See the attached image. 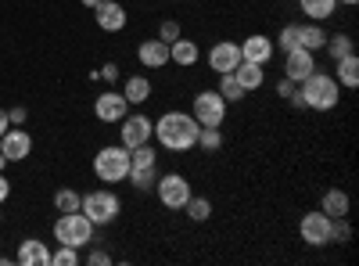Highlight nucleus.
Returning <instances> with one entry per match:
<instances>
[{
	"mask_svg": "<svg viewBox=\"0 0 359 266\" xmlns=\"http://www.w3.org/2000/svg\"><path fill=\"white\" fill-rule=\"evenodd\" d=\"M15 262H22V266H50V248H47V241H40V238H25V241L18 245Z\"/></svg>",
	"mask_w": 359,
	"mask_h": 266,
	"instance_id": "obj_17",
	"label": "nucleus"
},
{
	"mask_svg": "<svg viewBox=\"0 0 359 266\" xmlns=\"http://www.w3.org/2000/svg\"><path fill=\"white\" fill-rule=\"evenodd\" d=\"M298 234L309 248H323L331 245V216L327 213H306L302 223H298Z\"/></svg>",
	"mask_w": 359,
	"mask_h": 266,
	"instance_id": "obj_8",
	"label": "nucleus"
},
{
	"mask_svg": "<svg viewBox=\"0 0 359 266\" xmlns=\"http://www.w3.org/2000/svg\"><path fill=\"white\" fill-rule=\"evenodd\" d=\"M83 8H90V11H94V8H97V0H83Z\"/></svg>",
	"mask_w": 359,
	"mask_h": 266,
	"instance_id": "obj_42",
	"label": "nucleus"
},
{
	"mask_svg": "<svg viewBox=\"0 0 359 266\" xmlns=\"http://www.w3.org/2000/svg\"><path fill=\"white\" fill-rule=\"evenodd\" d=\"M323 51L331 54V62H338V58H345V54H355V40L348 33H334V36L323 40Z\"/></svg>",
	"mask_w": 359,
	"mask_h": 266,
	"instance_id": "obj_25",
	"label": "nucleus"
},
{
	"mask_svg": "<svg viewBox=\"0 0 359 266\" xmlns=\"http://www.w3.org/2000/svg\"><path fill=\"white\" fill-rule=\"evenodd\" d=\"M180 36H184V29H180V22H176V18H165V22L158 25V40L172 44V40H180Z\"/></svg>",
	"mask_w": 359,
	"mask_h": 266,
	"instance_id": "obj_34",
	"label": "nucleus"
},
{
	"mask_svg": "<svg viewBox=\"0 0 359 266\" xmlns=\"http://www.w3.org/2000/svg\"><path fill=\"white\" fill-rule=\"evenodd\" d=\"M226 112H230V105L223 101L219 91H201L194 98V119H198V126H223Z\"/></svg>",
	"mask_w": 359,
	"mask_h": 266,
	"instance_id": "obj_7",
	"label": "nucleus"
},
{
	"mask_svg": "<svg viewBox=\"0 0 359 266\" xmlns=\"http://www.w3.org/2000/svg\"><path fill=\"white\" fill-rule=\"evenodd\" d=\"M147 166H158V152L151 147V140L130 147V169H147Z\"/></svg>",
	"mask_w": 359,
	"mask_h": 266,
	"instance_id": "obj_26",
	"label": "nucleus"
},
{
	"mask_svg": "<svg viewBox=\"0 0 359 266\" xmlns=\"http://www.w3.org/2000/svg\"><path fill=\"white\" fill-rule=\"evenodd\" d=\"M0 220H4V213H0Z\"/></svg>",
	"mask_w": 359,
	"mask_h": 266,
	"instance_id": "obj_45",
	"label": "nucleus"
},
{
	"mask_svg": "<svg viewBox=\"0 0 359 266\" xmlns=\"http://www.w3.org/2000/svg\"><path fill=\"white\" fill-rule=\"evenodd\" d=\"M155 194H158V201L165 205V209H184L187 198H191L194 191H191V184H187V176H184V173H165V176L158 173Z\"/></svg>",
	"mask_w": 359,
	"mask_h": 266,
	"instance_id": "obj_6",
	"label": "nucleus"
},
{
	"mask_svg": "<svg viewBox=\"0 0 359 266\" xmlns=\"http://www.w3.org/2000/svg\"><path fill=\"white\" fill-rule=\"evenodd\" d=\"M86 262H90V266H108V262H111V255H108L104 248H94V252L86 255Z\"/></svg>",
	"mask_w": 359,
	"mask_h": 266,
	"instance_id": "obj_37",
	"label": "nucleus"
},
{
	"mask_svg": "<svg viewBox=\"0 0 359 266\" xmlns=\"http://www.w3.org/2000/svg\"><path fill=\"white\" fill-rule=\"evenodd\" d=\"M277 54V40H269L262 33H252L241 44V62H255V65H269V58Z\"/></svg>",
	"mask_w": 359,
	"mask_h": 266,
	"instance_id": "obj_15",
	"label": "nucleus"
},
{
	"mask_svg": "<svg viewBox=\"0 0 359 266\" xmlns=\"http://www.w3.org/2000/svg\"><path fill=\"white\" fill-rule=\"evenodd\" d=\"M94 176L101 184H123L130 176V147L123 144H108L94 155Z\"/></svg>",
	"mask_w": 359,
	"mask_h": 266,
	"instance_id": "obj_3",
	"label": "nucleus"
},
{
	"mask_svg": "<svg viewBox=\"0 0 359 266\" xmlns=\"http://www.w3.org/2000/svg\"><path fill=\"white\" fill-rule=\"evenodd\" d=\"M341 101V83L327 72H313L309 79L298 83V91L291 98L294 108H313V112H331Z\"/></svg>",
	"mask_w": 359,
	"mask_h": 266,
	"instance_id": "obj_2",
	"label": "nucleus"
},
{
	"mask_svg": "<svg viewBox=\"0 0 359 266\" xmlns=\"http://www.w3.org/2000/svg\"><path fill=\"white\" fill-rule=\"evenodd\" d=\"M123 98L130 105H144V101H151V79L147 76H130L123 83Z\"/></svg>",
	"mask_w": 359,
	"mask_h": 266,
	"instance_id": "obj_22",
	"label": "nucleus"
},
{
	"mask_svg": "<svg viewBox=\"0 0 359 266\" xmlns=\"http://www.w3.org/2000/svg\"><path fill=\"white\" fill-rule=\"evenodd\" d=\"M348 238H352V227H348V216H341V220H331V241L345 245Z\"/></svg>",
	"mask_w": 359,
	"mask_h": 266,
	"instance_id": "obj_33",
	"label": "nucleus"
},
{
	"mask_svg": "<svg viewBox=\"0 0 359 266\" xmlns=\"http://www.w3.org/2000/svg\"><path fill=\"white\" fill-rule=\"evenodd\" d=\"M94 76H97V79H104V83L111 86V83L118 79V65H115V62H108V65H101V69H97Z\"/></svg>",
	"mask_w": 359,
	"mask_h": 266,
	"instance_id": "obj_36",
	"label": "nucleus"
},
{
	"mask_svg": "<svg viewBox=\"0 0 359 266\" xmlns=\"http://www.w3.org/2000/svg\"><path fill=\"white\" fill-rule=\"evenodd\" d=\"M76 262H79V248L62 245L57 252H50V266H76Z\"/></svg>",
	"mask_w": 359,
	"mask_h": 266,
	"instance_id": "obj_32",
	"label": "nucleus"
},
{
	"mask_svg": "<svg viewBox=\"0 0 359 266\" xmlns=\"http://www.w3.org/2000/svg\"><path fill=\"white\" fill-rule=\"evenodd\" d=\"M277 40H280V51H294L298 47V25H284Z\"/></svg>",
	"mask_w": 359,
	"mask_h": 266,
	"instance_id": "obj_35",
	"label": "nucleus"
},
{
	"mask_svg": "<svg viewBox=\"0 0 359 266\" xmlns=\"http://www.w3.org/2000/svg\"><path fill=\"white\" fill-rule=\"evenodd\" d=\"M94 22H97V29H104V33H123L126 29V8L118 4V0H97Z\"/></svg>",
	"mask_w": 359,
	"mask_h": 266,
	"instance_id": "obj_13",
	"label": "nucleus"
},
{
	"mask_svg": "<svg viewBox=\"0 0 359 266\" xmlns=\"http://www.w3.org/2000/svg\"><path fill=\"white\" fill-rule=\"evenodd\" d=\"M294 91H298V83H291L287 76H284V83H277V98H287V101H291Z\"/></svg>",
	"mask_w": 359,
	"mask_h": 266,
	"instance_id": "obj_38",
	"label": "nucleus"
},
{
	"mask_svg": "<svg viewBox=\"0 0 359 266\" xmlns=\"http://www.w3.org/2000/svg\"><path fill=\"white\" fill-rule=\"evenodd\" d=\"M4 166H8V159H4V155H0V173H4Z\"/></svg>",
	"mask_w": 359,
	"mask_h": 266,
	"instance_id": "obj_44",
	"label": "nucleus"
},
{
	"mask_svg": "<svg viewBox=\"0 0 359 266\" xmlns=\"http://www.w3.org/2000/svg\"><path fill=\"white\" fill-rule=\"evenodd\" d=\"M130 112V101L123 98V91H104L94 101V115L101 123H123V115Z\"/></svg>",
	"mask_w": 359,
	"mask_h": 266,
	"instance_id": "obj_12",
	"label": "nucleus"
},
{
	"mask_svg": "<svg viewBox=\"0 0 359 266\" xmlns=\"http://www.w3.org/2000/svg\"><path fill=\"white\" fill-rule=\"evenodd\" d=\"M79 213L94 227H108V223L118 220V213H123V201H118V194H111V191H90V194H83Z\"/></svg>",
	"mask_w": 359,
	"mask_h": 266,
	"instance_id": "obj_5",
	"label": "nucleus"
},
{
	"mask_svg": "<svg viewBox=\"0 0 359 266\" xmlns=\"http://www.w3.org/2000/svg\"><path fill=\"white\" fill-rule=\"evenodd\" d=\"M338 4H348L352 8V4H359V0H338Z\"/></svg>",
	"mask_w": 359,
	"mask_h": 266,
	"instance_id": "obj_43",
	"label": "nucleus"
},
{
	"mask_svg": "<svg viewBox=\"0 0 359 266\" xmlns=\"http://www.w3.org/2000/svg\"><path fill=\"white\" fill-rule=\"evenodd\" d=\"M198 147L201 152H219L223 147V126H201L198 130Z\"/></svg>",
	"mask_w": 359,
	"mask_h": 266,
	"instance_id": "obj_30",
	"label": "nucleus"
},
{
	"mask_svg": "<svg viewBox=\"0 0 359 266\" xmlns=\"http://www.w3.org/2000/svg\"><path fill=\"white\" fill-rule=\"evenodd\" d=\"M216 91L223 94V101H226V105H233V101H245V98H248V94H245V86L233 79V72H223V76H219V86H216Z\"/></svg>",
	"mask_w": 359,
	"mask_h": 266,
	"instance_id": "obj_27",
	"label": "nucleus"
},
{
	"mask_svg": "<svg viewBox=\"0 0 359 266\" xmlns=\"http://www.w3.org/2000/svg\"><path fill=\"white\" fill-rule=\"evenodd\" d=\"M126 180L137 187V191H155V180H158V166H147V169H130Z\"/></svg>",
	"mask_w": 359,
	"mask_h": 266,
	"instance_id": "obj_29",
	"label": "nucleus"
},
{
	"mask_svg": "<svg viewBox=\"0 0 359 266\" xmlns=\"http://www.w3.org/2000/svg\"><path fill=\"white\" fill-rule=\"evenodd\" d=\"M198 58H201V51H198V44L194 40H172L169 44V62L172 65H180V69H191V65H198Z\"/></svg>",
	"mask_w": 359,
	"mask_h": 266,
	"instance_id": "obj_18",
	"label": "nucleus"
},
{
	"mask_svg": "<svg viewBox=\"0 0 359 266\" xmlns=\"http://www.w3.org/2000/svg\"><path fill=\"white\" fill-rule=\"evenodd\" d=\"M137 62L144 65V69H165L169 65V44L165 40H144L140 47H137Z\"/></svg>",
	"mask_w": 359,
	"mask_h": 266,
	"instance_id": "obj_16",
	"label": "nucleus"
},
{
	"mask_svg": "<svg viewBox=\"0 0 359 266\" xmlns=\"http://www.w3.org/2000/svg\"><path fill=\"white\" fill-rule=\"evenodd\" d=\"M338 83H341V91H355V86H359V58L355 54H345V58H338Z\"/></svg>",
	"mask_w": 359,
	"mask_h": 266,
	"instance_id": "obj_21",
	"label": "nucleus"
},
{
	"mask_svg": "<svg viewBox=\"0 0 359 266\" xmlns=\"http://www.w3.org/2000/svg\"><path fill=\"white\" fill-rule=\"evenodd\" d=\"M323 40H327V33H323V25L320 22H306V25H298V47H306V51H323Z\"/></svg>",
	"mask_w": 359,
	"mask_h": 266,
	"instance_id": "obj_23",
	"label": "nucleus"
},
{
	"mask_svg": "<svg viewBox=\"0 0 359 266\" xmlns=\"http://www.w3.org/2000/svg\"><path fill=\"white\" fill-rule=\"evenodd\" d=\"M11 130V119H8V108H0V137Z\"/></svg>",
	"mask_w": 359,
	"mask_h": 266,
	"instance_id": "obj_41",
	"label": "nucleus"
},
{
	"mask_svg": "<svg viewBox=\"0 0 359 266\" xmlns=\"http://www.w3.org/2000/svg\"><path fill=\"white\" fill-rule=\"evenodd\" d=\"M54 238H57V245L86 248V245H94V223H90L79 209L76 213H62L54 220Z\"/></svg>",
	"mask_w": 359,
	"mask_h": 266,
	"instance_id": "obj_4",
	"label": "nucleus"
},
{
	"mask_svg": "<svg viewBox=\"0 0 359 266\" xmlns=\"http://www.w3.org/2000/svg\"><path fill=\"white\" fill-rule=\"evenodd\" d=\"M316 72V54L306 51V47H294V51H284V76L291 83H302Z\"/></svg>",
	"mask_w": 359,
	"mask_h": 266,
	"instance_id": "obj_11",
	"label": "nucleus"
},
{
	"mask_svg": "<svg viewBox=\"0 0 359 266\" xmlns=\"http://www.w3.org/2000/svg\"><path fill=\"white\" fill-rule=\"evenodd\" d=\"M25 115H29V112H25L22 105H15V108H8V119H11V126H22V123H25Z\"/></svg>",
	"mask_w": 359,
	"mask_h": 266,
	"instance_id": "obj_39",
	"label": "nucleus"
},
{
	"mask_svg": "<svg viewBox=\"0 0 359 266\" xmlns=\"http://www.w3.org/2000/svg\"><path fill=\"white\" fill-rule=\"evenodd\" d=\"M298 8H302V15H306L309 22H323V18L334 15L338 0H298Z\"/></svg>",
	"mask_w": 359,
	"mask_h": 266,
	"instance_id": "obj_24",
	"label": "nucleus"
},
{
	"mask_svg": "<svg viewBox=\"0 0 359 266\" xmlns=\"http://www.w3.org/2000/svg\"><path fill=\"white\" fill-rule=\"evenodd\" d=\"M184 213H187V220L191 223H205L208 216H212V201H208V198H187V205H184Z\"/></svg>",
	"mask_w": 359,
	"mask_h": 266,
	"instance_id": "obj_28",
	"label": "nucleus"
},
{
	"mask_svg": "<svg viewBox=\"0 0 359 266\" xmlns=\"http://www.w3.org/2000/svg\"><path fill=\"white\" fill-rule=\"evenodd\" d=\"M198 119L191 112H162L155 119V140L165 147V152H191L198 147Z\"/></svg>",
	"mask_w": 359,
	"mask_h": 266,
	"instance_id": "obj_1",
	"label": "nucleus"
},
{
	"mask_svg": "<svg viewBox=\"0 0 359 266\" xmlns=\"http://www.w3.org/2000/svg\"><path fill=\"white\" fill-rule=\"evenodd\" d=\"M233 79L245 86V94H252V91H259V86L266 83V65H255V62H241L233 69Z\"/></svg>",
	"mask_w": 359,
	"mask_h": 266,
	"instance_id": "obj_20",
	"label": "nucleus"
},
{
	"mask_svg": "<svg viewBox=\"0 0 359 266\" xmlns=\"http://www.w3.org/2000/svg\"><path fill=\"white\" fill-rule=\"evenodd\" d=\"M79 205H83V194L72 191V187H62V191L54 194V209H57V213H76Z\"/></svg>",
	"mask_w": 359,
	"mask_h": 266,
	"instance_id": "obj_31",
	"label": "nucleus"
},
{
	"mask_svg": "<svg viewBox=\"0 0 359 266\" xmlns=\"http://www.w3.org/2000/svg\"><path fill=\"white\" fill-rule=\"evenodd\" d=\"M29 152H33V137H29L22 126H11L4 137H0V155H4L8 162H22V159H29Z\"/></svg>",
	"mask_w": 359,
	"mask_h": 266,
	"instance_id": "obj_14",
	"label": "nucleus"
},
{
	"mask_svg": "<svg viewBox=\"0 0 359 266\" xmlns=\"http://www.w3.org/2000/svg\"><path fill=\"white\" fill-rule=\"evenodd\" d=\"M237 65H241V44H233V40H219V44L208 47V69H212L216 76L233 72Z\"/></svg>",
	"mask_w": 359,
	"mask_h": 266,
	"instance_id": "obj_10",
	"label": "nucleus"
},
{
	"mask_svg": "<svg viewBox=\"0 0 359 266\" xmlns=\"http://www.w3.org/2000/svg\"><path fill=\"white\" fill-rule=\"evenodd\" d=\"M8 194H11V180H8V176H4V173H0V205H4V201H8Z\"/></svg>",
	"mask_w": 359,
	"mask_h": 266,
	"instance_id": "obj_40",
	"label": "nucleus"
},
{
	"mask_svg": "<svg viewBox=\"0 0 359 266\" xmlns=\"http://www.w3.org/2000/svg\"><path fill=\"white\" fill-rule=\"evenodd\" d=\"M155 133V119H147L144 112L137 115H123V126H118V137H123V147H137V144H147Z\"/></svg>",
	"mask_w": 359,
	"mask_h": 266,
	"instance_id": "obj_9",
	"label": "nucleus"
},
{
	"mask_svg": "<svg viewBox=\"0 0 359 266\" xmlns=\"http://www.w3.org/2000/svg\"><path fill=\"white\" fill-rule=\"evenodd\" d=\"M348 209H352V201H348V194H345L341 187L323 191V198H320V213H327L331 220H341V216H348Z\"/></svg>",
	"mask_w": 359,
	"mask_h": 266,
	"instance_id": "obj_19",
	"label": "nucleus"
}]
</instances>
